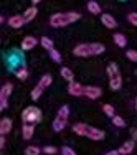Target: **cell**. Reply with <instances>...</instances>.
Segmentation results:
<instances>
[{"instance_id":"cell-16","label":"cell","mask_w":137,"mask_h":155,"mask_svg":"<svg viewBox=\"0 0 137 155\" xmlns=\"http://www.w3.org/2000/svg\"><path fill=\"white\" fill-rule=\"evenodd\" d=\"M88 129H89V125H86V124H81V122H78L73 125V130H75V134L78 135H83V137H86V134H88Z\"/></svg>"},{"instance_id":"cell-37","label":"cell","mask_w":137,"mask_h":155,"mask_svg":"<svg viewBox=\"0 0 137 155\" xmlns=\"http://www.w3.org/2000/svg\"><path fill=\"white\" fill-rule=\"evenodd\" d=\"M132 139H134V140H137V130H134V132H132Z\"/></svg>"},{"instance_id":"cell-3","label":"cell","mask_w":137,"mask_h":155,"mask_svg":"<svg viewBox=\"0 0 137 155\" xmlns=\"http://www.w3.org/2000/svg\"><path fill=\"white\" fill-rule=\"evenodd\" d=\"M22 120L25 124H36L42 120V110L36 106H30V107H25L22 112Z\"/></svg>"},{"instance_id":"cell-20","label":"cell","mask_w":137,"mask_h":155,"mask_svg":"<svg viewBox=\"0 0 137 155\" xmlns=\"http://www.w3.org/2000/svg\"><path fill=\"white\" fill-rule=\"evenodd\" d=\"M51 81H53V78H51L50 74H43V76H42V79L38 81V86H40V87H43V89H46V87L51 84Z\"/></svg>"},{"instance_id":"cell-39","label":"cell","mask_w":137,"mask_h":155,"mask_svg":"<svg viewBox=\"0 0 137 155\" xmlns=\"http://www.w3.org/2000/svg\"><path fill=\"white\" fill-rule=\"evenodd\" d=\"M135 110H137V96H135Z\"/></svg>"},{"instance_id":"cell-15","label":"cell","mask_w":137,"mask_h":155,"mask_svg":"<svg viewBox=\"0 0 137 155\" xmlns=\"http://www.w3.org/2000/svg\"><path fill=\"white\" fill-rule=\"evenodd\" d=\"M10 130H12V120H10L8 117H3V119L0 120V134L5 135V134H8Z\"/></svg>"},{"instance_id":"cell-18","label":"cell","mask_w":137,"mask_h":155,"mask_svg":"<svg viewBox=\"0 0 137 155\" xmlns=\"http://www.w3.org/2000/svg\"><path fill=\"white\" fill-rule=\"evenodd\" d=\"M114 43L119 48H124L127 45V40H125V36L122 35V33H114Z\"/></svg>"},{"instance_id":"cell-4","label":"cell","mask_w":137,"mask_h":155,"mask_svg":"<svg viewBox=\"0 0 137 155\" xmlns=\"http://www.w3.org/2000/svg\"><path fill=\"white\" fill-rule=\"evenodd\" d=\"M12 91H13L12 83H5L2 86V89H0V110L7 109V106H8V96L12 94Z\"/></svg>"},{"instance_id":"cell-23","label":"cell","mask_w":137,"mask_h":155,"mask_svg":"<svg viewBox=\"0 0 137 155\" xmlns=\"http://www.w3.org/2000/svg\"><path fill=\"white\" fill-rule=\"evenodd\" d=\"M43 91H45V89H43V87H40L38 84H36V86L33 87V91H32V99H33V101H38L40 96L43 94Z\"/></svg>"},{"instance_id":"cell-25","label":"cell","mask_w":137,"mask_h":155,"mask_svg":"<svg viewBox=\"0 0 137 155\" xmlns=\"http://www.w3.org/2000/svg\"><path fill=\"white\" fill-rule=\"evenodd\" d=\"M40 43H42V46H43V48H46L48 51L53 50V41H51L50 38H46V36H43V38L40 40Z\"/></svg>"},{"instance_id":"cell-6","label":"cell","mask_w":137,"mask_h":155,"mask_svg":"<svg viewBox=\"0 0 137 155\" xmlns=\"http://www.w3.org/2000/svg\"><path fill=\"white\" fill-rule=\"evenodd\" d=\"M101 94H102L101 87H98V86H84V94L83 96H86L88 99H98V97H101Z\"/></svg>"},{"instance_id":"cell-11","label":"cell","mask_w":137,"mask_h":155,"mask_svg":"<svg viewBox=\"0 0 137 155\" xmlns=\"http://www.w3.org/2000/svg\"><path fill=\"white\" fill-rule=\"evenodd\" d=\"M36 43H38V40H36L35 36H25L23 41H22V50H25V51L33 50V48L36 46Z\"/></svg>"},{"instance_id":"cell-22","label":"cell","mask_w":137,"mask_h":155,"mask_svg":"<svg viewBox=\"0 0 137 155\" xmlns=\"http://www.w3.org/2000/svg\"><path fill=\"white\" fill-rule=\"evenodd\" d=\"M91 48H92V54H101L106 51V48L102 43H91Z\"/></svg>"},{"instance_id":"cell-24","label":"cell","mask_w":137,"mask_h":155,"mask_svg":"<svg viewBox=\"0 0 137 155\" xmlns=\"http://www.w3.org/2000/svg\"><path fill=\"white\" fill-rule=\"evenodd\" d=\"M17 78L20 81H25L28 78V71H27V68H25V66H22L20 69H17Z\"/></svg>"},{"instance_id":"cell-27","label":"cell","mask_w":137,"mask_h":155,"mask_svg":"<svg viewBox=\"0 0 137 155\" xmlns=\"http://www.w3.org/2000/svg\"><path fill=\"white\" fill-rule=\"evenodd\" d=\"M56 116H60V117H65V119H68V117H69V107H68V106H61Z\"/></svg>"},{"instance_id":"cell-19","label":"cell","mask_w":137,"mask_h":155,"mask_svg":"<svg viewBox=\"0 0 137 155\" xmlns=\"http://www.w3.org/2000/svg\"><path fill=\"white\" fill-rule=\"evenodd\" d=\"M88 10L91 13H94V15H99L101 13V5L98 2H94V0H91V2H88Z\"/></svg>"},{"instance_id":"cell-35","label":"cell","mask_w":137,"mask_h":155,"mask_svg":"<svg viewBox=\"0 0 137 155\" xmlns=\"http://www.w3.org/2000/svg\"><path fill=\"white\" fill-rule=\"evenodd\" d=\"M3 147H5V135H2V137H0V149L3 150Z\"/></svg>"},{"instance_id":"cell-12","label":"cell","mask_w":137,"mask_h":155,"mask_svg":"<svg viewBox=\"0 0 137 155\" xmlns=\"http://www.w3.org/2000/svg\"><path fill=\"white\" fill-rule=\"evenodd\" d=\"M101 21H102V25L107 27V28H116L117 27L116 18H114L112 15H109V13H102V15H101Z\"/></svg>"},{"instance_id":"cell-28","label":"cell","mask_w":137,"mask_h":155,"mask_svg":"<svg viewBox=\"0 0 137 155\" xmlns=\"http://www.w3.org/2000/svg\"><path fill=\"white\" fill-rule=\"evenodd\" d=\"M40 152H42V150H40L38 147L30 145V147H27V150H25V155H40Z\"/></svg>"},{"instance_id":"cell-1","label":"cell","mask_w":137,"mask_h":155,"mask_svg":"<svg viewBox=\"0 0 137 155\" xmlns=\"http://www.w3.org/2000/svg\"><path fill=\"white\" fill-rule=\"evenodd\" d=\"M79 13L78 12H66V13H55L50 18V25L55 28H60V27H66L69 23H75V21L79 20Z\"/></svg>"},{"instance_id":"cell-29","label":"cell","mask_w":137,"mask_h":155,"mask_svg":"<svg viewBox=\"0 0 137 155\" xmlns=\"http://www.w3.org/2000/svg\"><path fill=\"white\" fill-rule=\"evenodd\" d=\"M112 124L116 125V127H124V125H125L124 119H122L121 116H112Z\"/></svg>"},{"instance_id":"cell-8","label":"cell","mask_w":137,"mask_h":155,"mask_svg":"<svg viewBox=\"0 0 137 155\" xmlns=\"http://www.w3.org/2000/svg\"><path fill=\"white\" fill-rule=\"evenodd\" d=\"M7 23H8L12 28H22L25 23H27V20H25L23 15H13V17L8 18V21H7Z\"/></svg>"},{"instance_id":"cell-2","label":"cell","mask_w":137,"mask_h":155,"mask_svg":"<svg viewBox=\"0 0 137 155\" xmlns=\"http://www.w3.org/2000/svg\"><path fill=\"white\" fill-rule=\"evenodd\" d=\"M107 76H109V87H111V89H112V91L121 89V86H122V76H121V73H119L117 64L111 63V64L107 66Z\"/></svg>"},{"instance_id":"cell-38","label":"cell","mask_w":137,"mask_h":155,"mask_svg":"<svg viewBox=\"0 0 137 155\" xmlns=\"http://www.w3.org/2000/svg\"><path fill=\"white\" fill-rule=\"evenodd\" d=\"M40 2H42V0H32V3H33V5H36V3H40Z\"/></svg>"},{"instance_id":"cell-33","label":"cell","mask_w":137,"mask_h":155,"mask_svg":"<svg viewBox=\"0 0 137 155\" xmlns=\"http://www.w3.org/2000/svg\"><path fill=\"white\" fill-rule=\"evenodd\" d=\"M61 153H63V155H76V153H75V150H73L71 147H68V145L61 147Z\"/></svg>"},{"instance_id":"cell-34","label":"cell","mask_w":137,"mask_h":155,"mask_svg":"<svg viewBox=\"0 0 137 155\" xmlns=\"http://www.w3.org/2000/svg\"><path fill=\"white\" fill-rule=\"evenodd\" d=\"M127 20L131 21L132 25H135V27H137V13H135V12L129 13V15H127Z\"/></svg>"},{"instance_id":"cell-31","label":"cell","mask_w":137,"mask_h":155,"mask_svg":"<svg viewBox=\"0 0 137 155\" xmlns=\"http://www.w3.org/2000/svg\"><path fill=\"white\" fill-rule=\"evenodd\" d=\"M102 110H104V114H107L109 117L116 116V114H114V107L111 104H104V106H102Z\"/></svg>"},{"instance_id":"cell-13","label":"cell","mask_w":137,"mask_h":155,"mask_svg":"<svg viewBox=\"0 0 137 155\" xmlns=\"http://www.w3.org/2000/svg\"><path fill=\"white\" fill-rule=\"evenodd\" d=\"M134 145H135L134 140H127V142H124L117 150H119L121 155H129V153H132V150H134Z\"/></svg>"},{"instance_id":"cell-26","label":"cell","mask_w":137,"mask_h":155,"mask_svg":"<svg viewBox=\"0 0 137 155\" xmlns=\"http://www.w3.org/2000/svg\"><path fill=\"white\" fill-rule=\"evenodd\" d=\"M50 58L55 63H61V54H60V51H56L55 48H53V50H50Z\"/></svg>"},{"instance_id":"cell-30","label":"cell","mask_w":137,"mask_h":155,"mask_svg":"<svg viewBox=\"0 0 137 155\" xmlns=\"http://www.w3.org/2000/svg\"><path fill=\"white\" fill-rule=\"evenodd\" d=\"M43 153L55 155V153H58V150H56V147H53V145H46V147H43Z\"/></svg>"},{"instance_id":"cell-21","label":"cell","mask_w":137,"mask_h":155,"mask_svg":"<svg viewBox=\"0 0 137 155\" xmlns=\"http://www.w3.org/2000/svg\"><path fill=\"white\" fill-rule=\"evenodd\" d=\"M60 74H61L63 78H65V79L68 81V83H71V81H73V78H75V76H73V71H71L69 68H61Z\"/></svg>"},{"instance_id":"cell-7","label":"cell","mask_w":137,"mask_h":155,"mask_svg":"<svg viewBox=\"0 0 137 155\" xmlns=\"http://www.w3.org/2000/svg\"><path fill=\"white\" fill-rule=\"evenodd\" d=\"M104 135H106L104 130H101V129H98V127H91V125H89L86 137H89L91 140H102V139H104Z\"/></svg>"},{"instance_id":"cell-9","label":"cell","mask_w":137,"mask_h":155,"mask_svg":"<svg viewBox=\"0 0 137 155\" xmlns=\"http://www.w3.org/2000/svg\"><path fill=\"white\" fill-rule=\"evenodd\" d=\"M68 93L71 96H83L84 94V86H81L79 83L71 81V83L68 84Z\"/></svg>"},{"instance_id":"cell-32","label":"cell","mask_w":137,"mask_h":155,"mask_svg":"<svg viewBox=\"0 0 137 155\" xmlns=\"http://www.w3.org/2000/svg\"><path fill=\"white\" fill-rule=\"evenodd\" d=\"M125 56L129 58L131 61H134V63H137V51L135 50H129L127 53H125Z\"/></svg>"},{"instance_id":"cell-5","label":"cell","mask_w":137,"mask_h":155,"mask_svg":"<svg viewBox=\"0 0 137 155\" xmlns=\"http://www.w3.org/2000/svg\"><path fill=\"white\" fill-rule=\"evenodd\" d=\"M73 53L76 54V56H92V48H91V43H83V45H78L75 46V50H73Z\"/></svg>"},{"instance_id":"cell-36","label":"cell","mask_w":137,"mask_h":155,"mask_svg":"<svg viewBox=\"0 0 137 155\" xmlns=\"http://www.w3.org/2000/svg\"><path fill=\"white\" fill-rule=\"evenodd\" d=\"M106 155H121V153H119V150H109Z\"/></svg>"},{"instance_id":"cell-14","label":"cell","mask_w":137,"mask_h":155,"mask_svg":"<svg viewBox=\"0 0 137 155\" xmlns=\"http://www.w3.org/2000/svg\"><path fill=\"white\" fill-rule=\"evenodd\" d=\"M66 124H68V119L56 116V119L53 120V130H55V132H61L63 129L66 127Z\"/></svg>"},{"instance_id":"cell-10","label":"cell","mask_w":137,"mask_h":155,"mask_svg":"<svg viewBox=\"0 0 137 155\" xmlns=\"http://www.w3.org/2000/svg\"><path fill=\"white\" fill-rule=\"evenodd\" d=\"M33 134H35V124H25L23 122V127H22V135H23V139L32 140Z\"/></svg>"},{"instance_id":"cell-17","label":"cell","mask_w":137,"mask_h":155,"mask_svg":"<svg viewBox=\"0 0 137 155\" xmlns=\"http://www.w3.org/2000/svg\"><path fill=\"white\" fill-rule=\"evenodd\" d=\"M36 13H38V10H36V7L33 5V7H30V8H27V10H25L23 17H25V20H27V21H32L33 18L36 17Z\"/></svg>"}]
</instances>
